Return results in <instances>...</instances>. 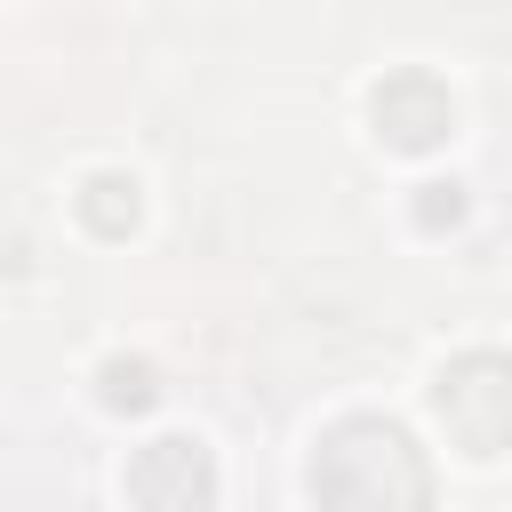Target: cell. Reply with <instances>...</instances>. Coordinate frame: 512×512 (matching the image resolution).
<instances>
[{"instance_id": "3957f363", "label": "cell", "mask_w": 512, "mask_h": 512, "mask_svg": "<svg viewBox=\"0 0 512 512\" xmlns=\"http://www.w3.org/2000/svg\"><path fill=\"white\" fill-rule=\"evenodd\" d=\"M128 504L136 512H208L216 504V464L200 440L168 432V440H144L136 464H128Z\"/></svg>"}, {"instance_id": "7a4b0ae2", "label": "cell", "mask_w": 512, "mask_h": 512, "mask_svg": "<svg viewBox=\"0 0 512 512\" xmlns=\"http://www.w3.org/2000/svg\"><path fill=\"white\" fill-rule=\"evenodd\" d=\"M432 408L464 456H504L512 448V360L504 352H464L440 368Z\"/></svg>"}, {"instance_id": "277c9868", "label": "cell", "mask_w": 512, "mask_h": 512, "mask_svg": "<svg viewBox=\"0 0 512 512\" xmlns=\"http://www.w3.org/2000/svg\"><path fill=\"white\" fill-rule=\"evenodd\" d=\"M448 128H456V104H448V88L432 72H392L376 88V136L392 152H432Z\"/></svg>"}, {"instance_id": "52a82bcc", "label": "cell", "mask_w": 512, "mask_h": 512, "mask_svg": "<svg viewBox=\"0 0 512 512\" xmlns=\"http://www.w3.org/2000/svg\"><path fill=\"white\" fill-rule=\"evenodd\" d=\"M416 216H424V224H456V216H464V200H456V184H424V200H416Z\"/></svg>"}, {"instance_id": "5b68a950", "label": "cell", "mask_w": 512, "mask_h": 512, "mask_svg": "<svg viewBox=\"0 0 512 512\" xmlns=\"http://www.w3.org/2000/svg\"><path fill=\"white\" fill-rule=\"evenodd\" d=\"M80 216H88V232L120 240V232L136 224V184H128V176H88V192H80Z\"/></svg>"}, {"instance_id": "8992f818", "label": "cell", "mask_w": 512, "mask_h": 512, "mask_svg": "<svg viewBox=\"0 0 512 512\" xmlns=\"http://www.w3.org/2000/svg\"><path fill=\"white\" fill-rule=\"evenodd\" d=\"M96 384H104V408H128V416L160 400V384H152V368H144V360H104V368H96Z\"/></svg>"}, {"instance_id": "6da1fadb", "label": "cell", "mask_w": 512, "mask_h": 512, "mask_svg": "<svg viewBox=\"0 0 512 512\" xmlns=\"http://www.w3.org/2000/svg\"><path fill=\"white\" fill-rule=\"evenodd\" d=\"M312 496H320V512H424L432 504V464L416 456V440L400 424L352 416L320 440Z\"/></svg>"}]
</instances>
